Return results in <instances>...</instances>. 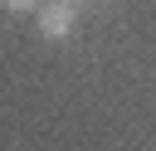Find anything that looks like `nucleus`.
I'll use <instances>...</instances> for the list:
<instances>
[{
  "label": "nucleus",
  "instance_id": "2",
  "mask_svg": "<svg viewBox=\"0 0 156 151\" xmlns=\"http://www.w3.org/2000/svg\"><path fill=\"white\" fill-rule=\"evenodd\" d=\"M0 5H5V10H15V15H24V10H39L44 0H0Z\"/></svg>",
  "mask_w": 156,
  "mask_h": 151
},
{
  "label": "nucleus",
  "instance_id": "1",
  "mask_svg": "<svg viewBox=\"0 0 156 151\" xmlns=\"http://www.w3.org/2000/svg\"><path fill=\"white\" fill-rule=\"evenodd\" d=\"M73 29V5H39V34L44 39H68Z\"/></svg>",
  "mask_w": 156,
  "mask_h": 151
}]
</instances>
